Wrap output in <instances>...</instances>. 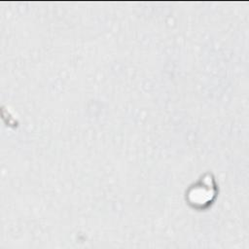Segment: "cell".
<instances>
[{
	"label": "cell",
	"mask_w": 249,
	"mask_h": 249,
	"mask_svg": "<svg viewBox=\"0 0 249 249\" xmlns=\"http://www.w3.org/2000/svg\"><path fill=\"white\" fill-rule=\"evenodd\" d=\"M217 196V185L211 173H205L187 190L188 203L196 209L208 207Z\"/></svg>",
	"instance_id": "obj_1"
}]
</instances>
